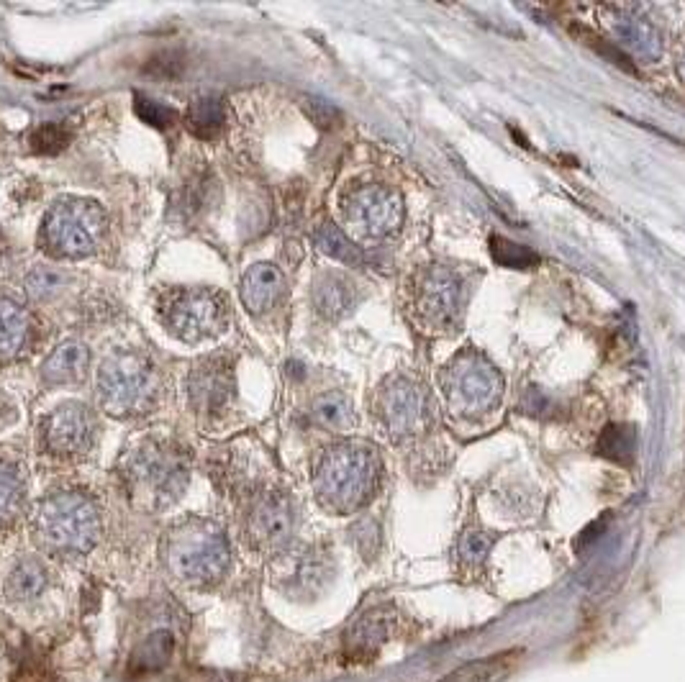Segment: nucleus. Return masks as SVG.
Here are the masks:
<instances>
[{"instance_id":"obj_1","label":"nucleus","mask_w":685,"mask_h":682,"mask_svg":"<svg viewBox=\"0 0 685 682\" xmlns=\"http://www.w3.org/2000/svg\"><path fill=\"white\" fill-rule=\"evenodd\" d=\"M383 462L365 441H342L324 449L313 470V493L331 513H352L373 500Z\"/></svg>"},{"instance_id":"obj_2","label":"nucleus","mask_w":685,"mask_h":682,"mask_svg":"<svg viewBox=\"0 0 685 682\" xmlns=\"http://www.w3.org/2000/svg\"><path fill=\"white\" fill-rule=\"evenodd\" d=\"M124 480L136 506H172L190 483V452L175 439L139 441L124 459Z\"/></svg>"},{"instance_id":"obj_3","label":"nucleus","mask_w":685,"mask_h":682,"mask_svg":"<svg viewBox=\"0 0 685 682\" xmlns=\"http://www.w3.org/2000/svg\"><path fill=\"white\" fill-rule=\"evenodd\" d=\"M165 393V375L147 352L116 349L98 367V400L108 416L152 413Z\"/></svg>"},{"instance_id":"obj_4","label":"nucleus","mask_w":685,"mask_h":682,"mask_svg":"<svg viewBox=\"0 0 685 682\" xmlns=\"http://www.w3.org/2000/svg\"><path fill=\"white\" fill-rule=\"evenodd\" d=\"M165 567L180 583L193 588L216 585L229 570L226 534L206 518H185L172 526L162 541Z\"/></svg>"},{"instance_id":"obj_5","label":"nucleus","mask_w":685,"mask_h":682,"mask_svg":"<svg viewBox=\"0 0 685 682\" xmlns=\"http://www.w3.org/2000/svg\"><path fill=\"white\" fill-rule=\"evenodd\" d=\"M101 513L88 495L57 490L36 506L34 534L44 547L60 554H85L101 539Z\"/></svg>"},{"instance_id":"obj_6","label":"nucleus","mask_w":685,"mask_h":682,"mask_svg":"<svg viewBox=\"0 0 685 682\" xmlns=\"http://www.w3.org/2000/svg\"><path fill=\"white\" fill-rule=\"evenodd\" d=\"M157 318L170 336L185 344H198L229 329V298L203 285H175L162 290L157 298Z\"/></svg>"},{"instance_id":"obj_7","label":"nucleus","mask_w":685,"mask_h":682,"mask_svg":"<svg viewBox=\"0 0 685 682\" xmlns=\"http://www.w3.org/2000/svg\"><path fill=\"white\" fill-rule=\"evenodd\" d=\"M439 388L449 411L460 418H483L498 408L503 398V377L478 349L467 347L449 359L439 375Z\"/></svg>"},{"instance_id":"obj_8","label":"nucleus","mask_w":685,"mask_h":682,"mask_svg":"<svg viewBox=\"0 0 685 682\" xmlns=\"http://www.w3.org/2000/svg\"><path fill=\"white\" fill-rule=\"evenodd\" d=\"M108 216L95 200L65 195L49 208L42 224L44 249L54 257L80 259L101 249Z\"/></svg>"},{"instance_id":"obj_9","label":"nucleus","mask_w":685,"mask_h":682,"mask_svg":"<svg viewBox=\"0 0 685 682\" xmlns=\"http://www.w3.org/2000/svg\"><path fill=\"white\" fill-rule=\"evenodd\" d=\"M375 418L396 444L434 431L432 398L426 388L406 375L388 377L375 395Z\"/></svg>"},{"instance_id":"obj_10","label":"nucleus","mask_w":685,"mask_h":682,"mask_svg":"<svg viewBox=\"0 0 685 682\" xmlns=\"http://www.w3.org/2000/svg\"><path fill=\"white\" fill-rule=\"evenodd\" d=\"M462 280L449 267L432 265L419 272L414 285L416 321L429 334H452L462 321Z\"/></svg>"},{"instance_id":"obj_11","label":"nucleus","mask_w":685,"mask_h":682,"mask_svg":"<svg viewBox=\"0 0 685 682\" xmlns=\"http://www.w3.org/2000/svg\"><path fill=\"white\" fill-rule=\"evenodd\" d=\"M344 221L360 239H385L403 224V198L388 185H357L342 198Z\"/></svg>"},{"instance_id":"obj_12","label":"nucleus","mask_w":685,"mask_h":682,"mask_svg":"<svg viewBox=\"0 0 685 682\" xmlns=\"http://www.w3.org/2000/svg\"><path fill=\"white\" fill-rule=\"evenodd\" d=\"M234 388H237V383H234V362L226 354H213V357L201 359L190 370L188 383H185L190 406L206 418L226 413V408L234 400Z\"/></svg>"},{"instance_id":"obj_13","label":"nucleus","mask_w":685,"mask_h":682,"mask_svg":"<svg viewBox=\"0 0 685 682\" xmlns=\"http://www.w3.org/2000/svg\"><path fill=\"white\" fill-rule=\"evenodd\" d=\"M47 452L57 457H80L93 449L95 418L80 403H65L47 416L42 426Z\"/></svg>"},{"instance_id":"obj_14","label":"nucleus","mask_w":685,"mask_h":682,"mask_svg":"<svg viewBox=\"0 0 685 682\" xmlns=\"http://www.w3.org/2000/svg\"><path fill=\"white\" fill-rule=\"evenodd\" d=\"M296 513L293 503L280 490H267L254 500L247 516V531L260 549H278L293 534Z\"/></svg>"},{"instance_id":"obj_15","label":"nucleus","mask_w":685,"mask_h":682,"mask_svg":"<svg viewBox=\"0 0 685 682\" xmlns=\"http://www.w3.org/2000/svg\"><path fill=\"white\" fill-rule=\"evenodd\" d=\"M611 34H614L616 44L624 47L626 52H632L634 57L644 59V62H655L662 54V34L655 24H650L644 16L637 13L619 11L611 18Z\"/></svg>"},{"instance_id":"obj_16","label":"nucleus","mask_w":685,"mask_h":682,"mask_svg":"<svg viewBox=\"0 0 685 682\" xmlns=\"http://www.w3.org/2000/svg\"><path fill=\"white\" fill-rule=\"evenodd\" d=\"M360 300L362 293L357 283H352L347 275H339V272H324L313 283V306L326 321H339V318L349 316Z\"/></svg>"},{"instance_id":"obj_17","label":"nucleus","mask_w":685,"mask_h":682,"mask_svg":"<svg viewBox=\"0 0 685 682\" xmlns=\"http://www.w3.org/2000/svg\"><path fill=\"white\" fill-rule=\"evenodd\" d=\"M283 290V272L275 265H267V262L249 267L242 277V303L249 313H254V316L270 311V308L280 300Z\"/></svg>"},{"instance_id":"obj_18","label":"nucleus","mask_w":685,"mask_h":682,"mask_svg":"<svg viewBox=\"0 0 685 682\" xmlns=\"http://www.w3.org/2000/svg\"><path fill=\"white\" fill-rule=\"evenodd\" d=\"M90 365V349L80 341H65L54 349L42 365V375L49 383H75Z\"/></svg>"},{"instance_id":"obj_19","label":"nucleus","mask_w":685,"mask_h":682,"mask_svg":"<svg viewBox=\"0 0 685 682\" xmlns=\"http://www.w3.org/2000/svg\"><path fill=\"white\" fill-rule=\"evenodd\" d=\"M311 418L313 424L324 426L329 431H337V434H347L357 426V413L352 400L344 393H324L311 403Z\"/></svg>"},{"instance_id":"obj_20","label":"nucleus","mask_w":685,"mask_h":682,"mask_svg":"<svg viewBox=\"0 0 685 682\" xmlns=\"http://www.w3.org/2000/svg\"><path fill=\"white\" fill-rule=\"evenodd\" d=\"M29 316L16 300L0 295V359L16 357L29 339Z\"/></svg>"},{"instance_id":"obj_21","label":"nucleus","mask_w":685,"mask_h":682,"mask_svg":"<svg viewBox=\"0 0 685 682\" xmlns=\"http://www.w3.org/2000/svg\"><path fill=\"white\" fill-rule=\"evenodd\" d=\"M516 659H521L519 649L493 654L488 659H475V662H467V665L457 667L455 672H449L439 682H496L514 670Z\"/></svg>"},{"instance_id":"obj_22","label":"nucleus","mask_w":685,"mask_h":682,"mask_svg":"<svg viewBox=\"0 0 685 682\" xmlns=\"http://www.w3.org/2000/svg\"><path fill=\"white\" fill-rule=\"evenodd\" d=\"M185 124L193 131L198 139H213L226 124L224 100L216 95H201L190 103L188 113H185Z\"/></svg>"},{"instance_id":"obj_23","label":"nucleus","mask_w":685,"mask_h":682,"mask_svg":"<svg viewBox=\"0 0 685 682\" xmlns=\"http://www.w3.org/2000/svg\"><path fill=\"white\" fill-rule=\"evenodd\" d=\"M598 454L616 465L629 467L637 457V431L629 424H611L598 439Z\"/></svg>"},{"instance_id":"obj_24","label":"nucleus","mask_w":685,"mask_h":682,"mask_svg":"<svg viewBox=\"0 0 685 682\" xmlns=\"http://www.w3.org/2000/svg\"><path fill=\"white\" fill-rule=\"evenodd\" d=\"M47 588V570L36 559H24L8 577V595L13 600H34Z\"/></svg>"},{"instance_id":"obj_25","label":"nucleus","mask_w":685,"mask_h":682,"mask_svg":"<svg viewBox=\"0 0 685 682\" xmlns=\"http://www.w3.org/2000/svg\"><path fill=\"white\" fill-rule=\"evenodd\" d=\"M313 242H316V247L321 249L324 254H329L331 259H337V262H344V265H362V252L360 247H355V242L352 239H347V234H344L342 229H337L334 224H321L319 229H316V234H313Z\"/></svg>"},{"instance_id":"obj_26","label":"nucleus","mask_w":685,"mask_h":682,"mask_svg":"<svg viewBox=\"0 0 685 682\" xmlns=\"http://www.w3.org/2000/svg\"><path fill=\"white\" fill-rule=\"evenodd\" d=\"M24 506V480L18 470L0 459V526L11 524Z\"/></svg>"},{"instance_id":"obj_27","label":"nucleus","mask_w":685,"mask_h":682,"mask_svg":"<svg viewBox=\"0 0 685 682\" xmlns=\"http://www.w3.org/2000/svg\"><path fill=\"white\" fill-rule=\"evenodd\" d=\"M491 252L498 265L508 267V270H529V267H534L539 262L537 252L511 242V239H506V236H493Z\"/></svg>"},{"instance_id":"obj_28","label":"nucleus","mask_w":685,"mask_h":682,"mask_svg":"<svg viewBox=\"0 0 685 682\" xmlns=\"http://www.w3.org/2000/svg\"><path fill=\"white\" fill-rule=\"evenodd\" d=\"M493 541L496 539H493V536L485 529H478V526L465 529V534H462L460 541H457V557H460V562L465 567H480L485 559H488V552H491Z\"/></svg>"},{"instance_id":"obj_29","label":"nucleus","mask_w":685,"mask_h":682,"mask_svg":"<svg viewBox=\"0 0 685 682\" xmlns=\"http://www.w3.org/2000/svg\"><path fill=\"white\" fill-rule=\"evenodd\" d=\"M65 288V275L52 267H36L29 277H26V293L34 300H49Z\"/></svg>"},{"instance_id":"obj_30","label":"nucleus","mask_w":685,"mask_h":682,"mask_svg":"<svg viewBox=\"0 0 685 682\" xmlns=\"http://www.w3.org/2000/svg\"><path fill=\"white\" fill-rule=\"evenodd\" d=\"M136 113H139V118H144L149 126H154V129H170L175 121H178V111L170 106H162V103H157V100L152 98H136Z\"/></svg>"},{"instance_id":"obj_31","label":"nucleus","mask_w":685,"mask_h":682,"mask_svg":"<svg viewBox=\"0 0 685 682\" xmlns=\"http://www.w3.org/2000/svg\"><path fill=\"white\" fill-rule=\"evenodd\" d=\"M67 142H70V134L57 124L42 126V129L34 134V139H31V144H34L39 152H60V149L67 147Z\"/></svg>"},{"instance_id":"obj_32","label":"nucleus","mask_w":685,"mask_h":682,"mask_svg":"<svg viewBox=\"0 0 685 682\" xmlns=\"http://www.w3.org/2000/svg\"><path fill=\"white\" fill-rule=\"evenodd\" d=\"M306 111L311 113V118L319 126H331V121H334V118H339V113L334 111L331 106H326L324 100H308Z\"/></svg>"},{"instance_id":"obj_33","label":"nucleus","mask_w":685,"mask_h":682,"mask_svg":"<svg viewBox=\"0 0 685 682\" xmlns=\"http://www.w3.org/2000/svg\"><path fill=\"white\" fill-rule=\"evenodd\" d=\"M678 70H680V75L685 77V52H683V57H680V62H678Z\"/></svg>"}]
</instances>
